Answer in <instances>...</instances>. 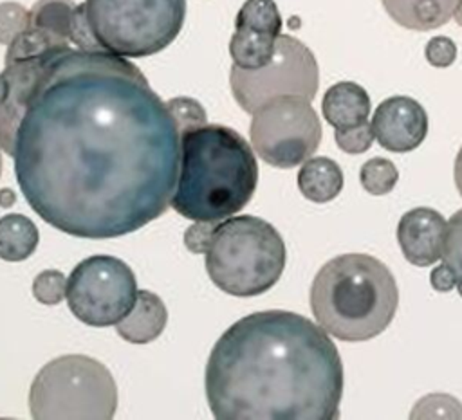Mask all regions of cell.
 <instances>
[{"instance_id":"30bf717a","label":"cell","mask_w":462,"mask_h":420,"mask_svg":"<svg viewBox=\"0 0 462 420\" xmlns=\"http://www.w3.org/2000/svg\"><path fill=\"white\" fill-rule=\"evenodd\" d=\"M134 270L119 258L96 254L81 260L67 278L69 310L83 324L116 326L137 296Z\"/></svg>"},{"instance_id":"3957f363","label":"cell","mask_w":462,"mask_h":420,"mask_svg":"<svg viewBox=\"0 0 462 420\" xmlns=\"http://www.w3.org/2000/svg\"><path fill=\"white\" fill-rule=\"evenodd\" d=\"M258 164L249 142L224 124L180 133V162L170 205L193 222H218L253 198Z\"/></svg>"},{"instance_id":"d6a6232c","label":"cell","mask_w":462,"mask_h":420,"mask_svg":"<svg viewBox=\"0 0 462 420\" xmlns=\"http://www.w3.org/2000/svg\"><path fill=\"white\" fill-rule=\"evenodd\" d=\"M453 18H455V20H457V23L462 27V0L458 2V5H457V11H455Z\"/></svg>"},{"instance_id":"83f0119b","label":"cell","mask_w":462,"mask_h":420,"mask_svg":"<svg viewBox=\"0 0 462 420\" xmlns=\"http://www.w3.org/2000/svg\"><path fill=\"white\" fill-rule=\"evenodd\" d=\"M217 222H199L186 229L184 245L195 254H206Z\"/></svg>"},{"instance_id":"d4e9b609","label":"cell","mask_w":462,"mask_h":420,"mask_svg":"<svg viewBox=\"0 0 462 420\" xmlns=\"http://www.w3.org/2000/svg\"><path fill=\"white\" fill-rule=\"evenodd\" d=\"M31 25L29 11L18 2L0 4V45H9Z\"/></svg>"},{"instance_id":"f546056e","label":"cell","mask_w":462,"mask_h":420,"mask_svg":"<svg viewBox=\"0 0 462 420\" xmlns=\"http://www.w3.org/2000/svg\"><path fill=\"white\" fill-rule=\"evenodd\" d=\"M453 180H455V186L462 196V148L458 150L457 157H455V164H453Z\"/></svg>"},{"instance_id":"ffe728a7","label":"cell","mask_w":462,"mask_h":420,"mask_svg":"<svg viewBox=\"0 0 462 420\" xmlns=\"http://www.w3.org/2000/svg\"><path fill=\"white\" fill-rule=\"evenodd\" d=\"M235 27H253L280 36L282 14L274 0H245L236 13Z\"/></svg>"},{"instance_id":"d6986e66","label":"cell","mask_w":462,"mask_h":420,"mask_svg":"<svg viewBox=\"0 0 462 420\" xmlns=\"http://www.w3.org/2000/svg\"><path fill=\"white\" fill-rule=\"evenodd\" d=\"M40 233L36 224L20 213L0 218V258L5 261H23L36 251Z\"/></svg>"},{"instance_id":"2e32d148","label":"cell","mask_w":462,"mask_h":420,"mask_svg":"<svg viewBox=\"0 0 462 420\" xmlns=\"http://www.w3.org/2000/svg\"><path fill=\"white\" fill-rule=\"evenodd\" d=\"M296 180L300 193L316 204L334 200L343 189V171L339 164L328 157L307 159Z\"/></svg>"},{"instance_id":"52a82bcc","label":"cell","mask_w":462,"mask_h":420,"mask_svg":"<svg viewBox=\"0 0 462 420\" xmlns=\"http://www.w3.org/2000/svg\"><path fill=\"white\" fill-rule=\"evenodd\" d=\"M83 7L96 41L123 58L164 50L186 16V0H85Z\"/></svg>"},{"instance_id":"6da1fadb","label":"cell","mask_w":462,"mask_h":420,"mask_svg":"<svg viewBox=\"0 0 462 420\" xmlns=\"http://www.w3.org/2000/svg\"><path fill=\"white\" fill-rule=\"evenodd\" d=\"M11 157L43 222L76 238H119L170 205L180 133L137 65L69 45L31 90Z\"/></svg>"},{"instance_id":"4fadbf2b","label":"cell","mask_w":462,"mask_h":420,"mask_svg":"<svg viewBox=\"0 0 462 420\" xmlns=\"http://www.w3.org/2000/svg\"><path fill=\"white\" fill-rule=\"evenodd\" d=\"M168 323V310L162 299L146 288H139L134 306L116 324L121 339L134 344H146L155 341Z\"/></svg>"},{"instance_id":"5b68a950","label":"cell","mask_w":462,"mask_h":420,"mask_svg":"<svg viewBox=\"0 0 462 420\" xmlns=\"http://www.w3.org/2000/svg\"><path fill=\"white\" fill-rule=\"evenodd\" d=\"M285 260V242L273 224L238 215L217 222L206 251V272L226 294L253 297L276 285Z\"/></svg>"},{"instance_id":"f1b7e54d","label":"cell","mask_w":462,"mask_h":420,"mask_svg":"<svg viewBox=\"0 0 462 420\" xmlns=\"http://www.w3.org/2000/svg\"><path fill=\"white\" fill-rule=\"evenodd\" d=\"M430 283L439 292H449L453 287H457V278L448 263H440L431 270Z\"/></svg>"},{"instance_id":"836d02e7","label":"cell","mask_w":462,"mask_h":420,"mask_svg":"<svg viewBox=\"0 0 462 420\" xmlns=\"http://www.w3.org/2000/svg\"><path fill=\"white\" fill-rule=\"evenodd\" d=\"M0 175H2V151H0Z\"/></svg>"},{"instance_id":"e0dca14e","label":"cell","mask_w":462,"mask_h":420,"mask_svg":"<svg viewBox=\"0 0 462 420\" xmlns=\"http://www.w3.org/2000/svg\"><path fill=\"white\" fill-rule=\"evenodd\" d=\"M276 40V34L260 29L235 27V32L229 40V54L233 65L245 70L265 67L274 56Z\"/></svg>"},{"instance_id":"ba28073f","label":"cell","mask_w":462,"mask_h":420,"mask_svg":"<svg viewBox=\"0 0 462 420\" xmlns=\"http://www.w3.org/2000/svg\"><path fill=\"white\" fill-rule=\"evenodd\" d=\"M229 87L238 106L253 115L260 106L282 96L312 101L319 87V68L303 41L291 34H280L274 56L265 67L254 70L231 67Z\"/></svg>"},{"instance_id":"277c9868","label":"cell","mask_w":462,"mask_h":420,"mask_svg":"<svg viewBox=\"0 0 462 420\" xmlns=\"http://www.w3.org/2000/svg\"><path fill=\"white\" fill-rule=\"evenodd\" d=\"M316 323L346 342L374 339L395 317L399 288L392 270L375 256L346 252L328 260L310 285Z\"/></svg>"},{"instance_id":"484cf974","label":"cell","mask_w":462,"mask_h":420,"mask_svg":"<svg viewBox=\"0 0 462 420\" xmlns=\"http://www.w3.org/2000/svg\"><path fill=\"white\" fill-rule=\"evenodd\" d=\"M375 137L372 132V124L368 121L359 126L348 128V130H334V141H336L337 148L350 155L368 151Z\"/></svg>"},{"instance_id":"9c48e42d","label":"cell","mask_w":462,"mask_h":420,"mask_svg":"<svg viewBox=\"0 0 462 420\" xmlns=\"http://www.w3.org/2000/svg\"><path fill=\"white\" fill-rule=\"evenodd\" d=\"M253 150L269 166L291 169L314 155L321 142V123L310 101L300 96L274 97L251 119Z\"/></svg>"},{"instance_id":"7a4b0ae2","label":"cell","mask_w":462,"mask_h":420,"mask_svg":"<svg viewBox=\"0 0 462 420\" xmlns=\"http://www.w3.org/2000/svg\"><path fill=\"white\" fill-rule=\"evenodd\" d=\"M204 382L218 420H336L345 373L318 323L289 310H262L218 337Z\"/></svg>"},{"instance_id":"7402d4cb","label":"cell","mask_w":462,"mask_h":420,"mask_svg":"<svg viewBox=\"0 0 462 420\" xmlns=\"http://www.w3.org/2000/svg\"><path fill=\"white\" fill-rule=\"evenodd\" d=\"M166 108L171 114V117L179 128V133H184L188 130L199 128L208 123L206 110L193 97H186V96L171 97L166 101Z\"/></svg>"},{"instance_id":"5bb4252c","label":"cell","mask_w":462,"mask_h":420,"mask_svg":"<svg viewBox=\"0 0 462 420\" xmlns=\"http://www.w3.org/2000/svg\"><path fill=\"white\" fill-rule=\"evenodd\" d=\"M370 108V96L354 81H339L332 85L327 88L321 101L323 117L334 130H348L366 123Z\"/></svg>"},{"instance_id":"4dcf8cb0","label":"cell","mask_w":462,"mask_h":420,"mask_svg":"<svg viewBox=\"0 0 462 420\" xmlns=\"http://www.w3.org/2000/svg\"><path fill=\"white\" fill-rule=\"evenodd\" d=\"M14 200H16V196H14V193L11 191V189H0V205L2 207H9V205H13L14 204Z\"/></svg>"},{"instance_id":"8fae6325","label":"cell","mask_w":462,"mask_h":420,"mask_svg":"<svg viewBox=\"0 0 462 420\" xmlns=\"http://www.w3.org/2000/svg\"><path fill=\"white\" fill-rule=\"evenodd\" d=\"M370 124L375 141L393 153L413 151L428 135V114L419 101L408 96L381 101Z\"/></svg>"},{"instance_id":"603a6c76","label":"cell","mask_w":462,"mask_h":420,"mask_svg":"<svg viewBox=\"0 0 462 420\" xmlns=\"http://www.w3.org/2000/svg\"><path fill=\"white\" fill-rule=\"evenodd\" d=\"M442 258H444V263H448L455 272L457 288H458V294L462 296V209L453 213L451 218L448 220Z\"/></svg>"},{"instance_id":"8992f818","label":"cell","mask_w":462,"mask_h":420,"mask_svg":"<svg viewBox=\"0 0 462 420\" xmlns=\"http://www.w3.org/2000/svg\"><path fill=\"white\" fill-rule=\"evenodd\" d=\"M117 409V386L105 364L87 355H61L47 362L29 389L36 420H108Z\"/></svg>"},{"instance_id":"7c38bea8","label":"cell","mask_w":462,"mask_h":420,"mask_svg":"<svg viewBox=\"0 0 462 420\" xmlns=\"http://www.w3.org/2000/svg\"><path fill=\"white\" fill-rule=\"evenodd\" d=\"M448 222L431 207L406 211L397 224V242L406 261L430 267L442 258Z\"/></svg>"},{"instance_id":"4316f807","label":"cell","mask_w":462,"mask_h":420,"mask_svg":"<svg viewBox=\"0 0 462 420\" xmlns=\"http://www.w3.org/2000/svg\"><path fill=\"white\" fill-rule=\"evenodd\" d=\"M424 56L430 65L437 68H446L457 59V45L448 36H433L424 49Z\"/></svg>"},{"instance_id":"1f68e13d","label":"cell","mask_w":462,"mask_h":420,"mask_svg":"<svg viewBox=\"0 0 462 420\" xmlns=\"http://www.w3.org/2000/svg\"><path fill=\"white\" fill-rule=\"evenodd\" d=\"M9 92H11V85L5 78V74L0 72V105L9 97Z\"/></svg>"},{"instance_id":"9a60e30c","label":"cell","mask_w":462,"mask_h":420,"mask_svg":"<svg viewBox=\"0 0 462 420\" xmlns=\"http://www.w3.org/2000/svg\"><path fill=\"white\" fill-rule=\"evenodd\" d=\"M388 16L411 31H431L448 23L460 0H381Z\"/></svg>"},{"instance_id":"cb8c5ba5","label":"cell","mask_w":462,"mask_h":420,"mask_svg":"<svg viewBox=\"0 0 462 420\" xmlns=\"http://www.w3.org/2000/svg\"><path fill=\"white\" fill-rule=\"evenodd\" d=\"M32 296L43 305H58L67 296V278L61 270L45 269L32 281Z\"/></svg>"},{"instance_id":"44dd1931","label":"cell","mask_w":462,"mask_h":420,"mask_svg":"<svg viewBox=\"0 0 462 420\" xmlns=\"http://www.w3.org/2000/svg\"><path fill=\"white\" fill-rule=\"evenodd\" d=\"M359 180L368 195L383 196L395 187L399 180V171L390 159L374 157L361 166Z\"/></svg>"},{"instance_id":"ac0fdd59","label":"cell","mask_w":462,"mask_h":420,"mask_svg":"<svg viewBox=\"0 0 462 420\" xmlns=\"http://www.w3.org/2000/svg\"><path fill=\"white\" fill-rule=\"evenodd\" d=\"M78 4L74 0H38L29 9L31 27L42 31L60 45H72Z\"/></svg>"}]
</instances>
